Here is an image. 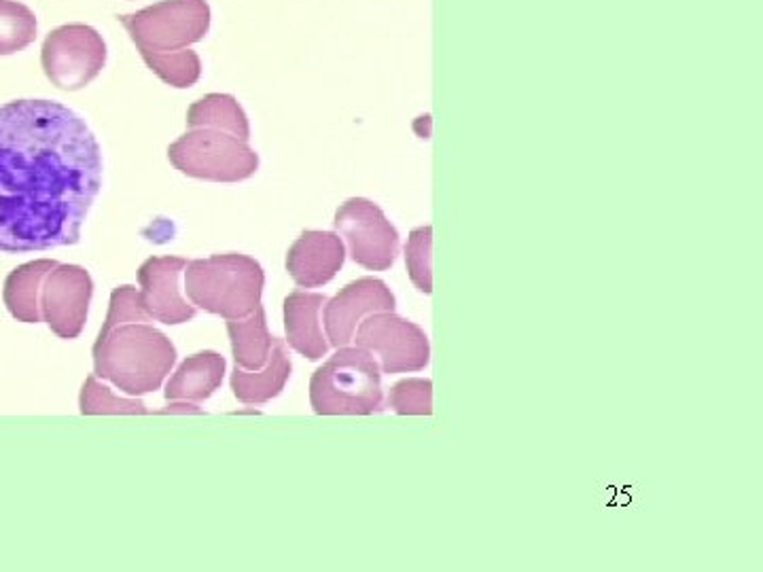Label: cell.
<instances>
[{
    "label": "cell",
    "instance_id": "cell-1",
    "mask_svg": "<svg viewBox=\"0 0 763 572\" xmlns=\"http://www.w3.org/2000/svg\"><path fill=\"white\" fill-rule=\"evenodd\" d=\"M102 170L94 132L69 106L0 104V253L77 244L102 190Z\"/></svg>",
    "mask_w": 763,
    "mask_h": 572
},
{
    "label": "cell",
    "instance_id": "cell-2",
    "mask_svg": "<svg viewBox=\"0 0 763 572\" xmlns=\"http://www.w3.org/2000/svg\"><path fill=\"white\" fill-rule=\"evenodd\" d=\"M174 362L176 348L149 323L102 327L94 346L95 376L132 397L157 390Z\"/></svg>",
    "mask_w": 763,
    "mask_h": 572
},
{
    "label": "cell",
    "instance_id": "cell-3",
    "mask_svg": "<svg viewBox=\"0 0 763 572\" xmlns=\"http://www.w3.org/2000/svg\"><path fill=\"white\" fill-rule=\"evenodd\" d=\"M185 269V290L195 308L238 320L262 306L265 274L253 257L215 255L190 262Z\"/></svg>",
    "mask_w": 763,
    "mask_h": 572
},
{
    "label": "cell",
    "instance_id": "cell-4",
    "mask_svg": "<svg viewBox=\"0 0 763 572\" xmlns=\"http://www.w3.org/2000/svg\"><path fill=\"white\" fill-rule=\"evenodd\" d=\"M318 416H369L382 407V369L365 348L342 346L311 381Z\"/></svg>",
    "mask_w": 763,
    "mask_h": 572
},
{
    "label": "cell",
    "instance_id": "cell-5",
    "mask_svg": "<svg viewBox=\"0 0 763 572\" xmlns=\"http://www.w3.org/2000/svg\"><path fill=\"white\" fill-rule=\"evenodd\" d=\"M167 160L191 178L211 183H240L260 170V155L221 130L195 127L167 146Z\"/></svg>",
    "mask_w": 763,
    "mask_h": 572
},
{
    "label": "cell",
    "instance_id": "cell-6",
    "mask_svg": "<svg viewBox=\"0 0 763 572\" xmlns=\"http://www.w3.org/2000/svg\"><path fill=\"white\" fill-rule=\"evenodd\" d=\"M211 18L208 0H162L120 20L141 53H170L204 41Z\"/></svg>",
    "mask_w": 763,
    "mask_h": 572
},
{
    "label": "cell",
    "instance_id": "cell-7",
    "mask_svg": "<svg viewBox=\"0 0 763 572\" xmlns=\"http://www.w3.org/2000/svg\"><path fill=\"white\" fill-rule=\"evenodd\" d=\"M41 64L51 85L77 92L90 85L104 69L106 43L92 25H60L43 41Z\"/></svg>",
    "mask_w": 763,
    "mask_h": 572
},
{
    "label": "cell",
    "instance_id": "cell-8",
    "mask_svg": "<svg viewBox=\"0 0 763 572\" xmlns=\"http://www.w3.org/2000/svg\"><path fill=\"white\" fill-rule=\"evenodd\" d=\"M334 225L335 234L348 244L350 259L360 267L384 272L397 262L399 232L372 200H346L335 213Z\"/></svg>",
    "mask_w": 763,
    "mask_h": 572
},
{
    "label": "cell",
    "instance_id": "cell-9",
    "mask_svg": "<svg viewBox=\"0 0 763 572\" xmlns=\"http://www.w3.org/2000/svg\"><path fill=\"white\" fill-rule=\"evenodd\" d=\"M353 341L378 360L382 374H411L429 365V337L395 311L367 316L358 325Z\"/></svg>",
    "mask_w": 763,
    "mask_h": 572
},
{
    "label": "cell",
    "instance_id": "cell-10",
    "mask_svg": "<svg viewBox=\"0 0 763 572\" xmlns=\"http://www.w3.org/2000/svg\"><path fill=\"white\" fill-rule=\"evenodd\" d=\"M92 295L94 283L88 269L58 263L41 288V316L49 329L62 339L79 337L88 320Z\"/></svg>",
    "mask_w": 763,
    "mask_h": 572
},
{
    "label": "cell",
    "instance_id": "cell-11",
    "mask_svg": "<svg viewBox=\"0 0 763 572\" xmlns=\"http://www.w3.org/2000/svg\"><path fill=\"white\" fill-rule=\"evenodd\" d=\"M397 306L390 288L378 278H360L344 286L323 308V323L327 339L335 348L348 346L357 327L376 311H393Z\"/></svg>",
    "mask_w": 763,
    "mask_h": 572
},
{
    "label": "cell",
    "instance_id": "cell-12",
    "mask_svg": "<svg viewBox=\"0 0 763 572\" xmlns=\"http://www.w3.org/2000/svg\"><path fill=\"white\" fill-rule=\"evenodd\" d=\"M185 267L187 262L181 257H153L141 265V297L151 320L164 325H181L195 316V306L183 299L179 288V278Z\"/></svg>",
    "mask_w": 763,
    "mask_h": 572
},
{
    "label": "cell",
    "instance_id": "cell-13",
    "mask_svg": "<svg viewBox=\"0 0 763 572\" xmlns=\"http://www.w3.org/2000/svg\"><path fill=\"white\" fill-rule=\"evenodd\" d=\"M346 262L344 239L335 232H304L286 255V269L295 285L318 288L335 278Z\"/></svg>",
    "mask_w": 763,
    "mask_h": 572
},
{
    "label": "cell",
    "instance_id": "cell-14",
    "mask_svg": "<svg viewBox=\"0 0 763 572\" xmlns=\"http://www.w3.org/2000/svg\"><path fill=\"white\" fill-rule=\"evenodd\" d=\"M325 304V295L308 290H295L285 299L286 341L295 353L311 360L327 357L332 348L321 327V311Z\"/></svg>",
    "mask_w": 763,
    "mask_h": 572
},
{
    "label": "cell",
    "instance_id": "cell-15",
    "mask_svg": "<svg viewBox=\"0 0 763 572\" xmlns=\"http://www.w3.org/2000/svg\"><path fill=\"white\" fill-rule=\"evenodd\" d=\"M291 378V358L285 339L274 337L267 362L257 371H244L236 367L232 374V390L236 399L246 406H262L278 397Z\"/></svg>",
    "mask_w": 763,
    "mask_h": 572
},
{
    "label": "cell",
    "instance_id": "cell-16",
    "mask_svg": "<svg viewBox=\"0 0 763 572\" xmlns=\"http://www.w3.org/2000/svg\"><path fill=\"white\" fill-rule=\"evenodd\" d=\"M225 376V358L216 353H200L185 358L166 386L167 401H206L218 390Z\"/></svg>",
    "mask_w": 763,
    "mask_h": 572
},
{
    "label": "cell",
    "instance_id": "cell-17",
    "mask_svg": "<svg viewBox=\"0 0 763 572\" xmlns=\"http://www.w3.org/2000/svg\"><path fill=\"white\" fill-rule=\"evenodd\" d=\"M58 265L53 259L24 263L16 267L4 280V306L13 318L28 325H37L43 320L41 316V288L49 272Z\"/></svg>",
    "mask_w": 763,
    "mask_h": 572
},
{
    "label": "cell",
    "instance_id": "cell-18",
    "mask_svg": "<svg viewBox=\"0 0 763 572\" xmlns=\"http://www.w3.org/2000/svg\"><path fill=\"white\" fill-rule=\"evenodd\" d=\"M187 127L221 130L248 143L251 125L238 100L230 94H208L193 102L187 111Z\"/></svg>",
    "mask_w": 763,
    "mask_h": 572
},
{
    "label": "cell",
    "instance_id": "cell-19",
    "mask_svg": "<svg viewBox=\"0 0 763 572\" xmlns=\"http://www.w3.org/2000/svg\"><path fill=\"white\" fill-rule=\"evenodd\" d=\"M227 331L232 337V350L236 367L244 371H257L267 362L274 337L267 331L265 311L262 306L246 318L227 320Z\"/></svg>",
    "mask_w": 763,
    "mask_h": 572
},
{
    "label": "cell",
    "instance_id": "cell-20",
    "mask_svg": "<svg viewBox=\"0 0 763 572\" xmlns=\"http://www.w3.org/2000/svg\"><path fill=\"white\" fill-rule=\"evenodd\" d=\"M39 22L30 7L18 0H0V55H13L37 41Z\"/></svg>",
    "mask_w": 763,
    "mask_h": 572
},
{
    "label": "cell",
    "instance_id": "cell-21",
    "mask_svg": "<svg viewBox=\"0 0 763 572\" xmlns=\"http://www.w3.org/2000/svg\"><path fill=\"white\" fill-rule=\"evenodd\" d=\"M144 64L155 72L164 83L176 90H185L200 81L202 60L195 51L181 49L170 53H146L143 51Z\"/></svg>",
    "mask_w": 763,
    "mask_h": 572
},
{
    "label": "cell",
    "instance_id": "cell-22",
    "mask_svg": "<svg viewBox=\"0 0 763 572\" xmlns=\"http://www.w3.org/2000/svg\"><path fill=\"white\" fill-rule=\"evenodd\" d=\"M79 407L83 416H141L146 413V407L143 401L139 399H120L113 395V390L106 384H100L98 376H90L85 380V386L81 390V399H79Z\"/></svg>",
    "mask_w": 763,
    "mask_h": 572
},
{
    "label": "cell",
    "instance_id": "cell-23",
    "mask_svg": "<svg viewBox=\"0 0 763 572\" xmlns=\"http://www.w3.org/2000/svg\"><path fill=\"white\" fill-rule=\"evenodd\" d=\"M406 265L414 286L430 295L433 293V227H418L409 234L406 244Z\"/></svg>",
    "mask_w": 763,
    "mask_h": 572
},
{
    "label": "cell",
    "instance_id": "cell-24",
    "mask_svg": "<svg viewBox=\"0 0 763 572\" xmlns=\"http://www.w3.org/2000/svg\"><path fill=\"white\" fill-rule=\"evenodd\" d=\"M388 406L399 416H430L433 413V384L423 378L399 381L388 395Z\"/></svg>",
    "mask_w": 763,
    "mask_h": 572
},
{
    "label": "cell",
    "instance_id": "cell-25",
    "mask_svg": "<svg viewBox=\"0 0 763 572\" xmlns=\"http://www.w3.org/2000/svg\"><path fill=\"white\" fill-rule=\"evenodd\" d=\"M125 323H151V316L144 310L141 290L132 286H120L113 290L104 329L125 325Z\"/></svg>",
    "mask_w": 763,
    "mask_h": 572
}]
</instances>
